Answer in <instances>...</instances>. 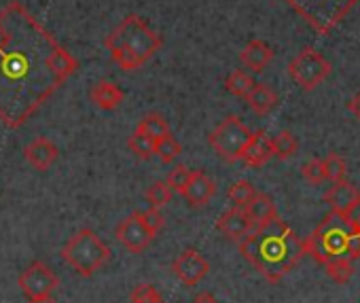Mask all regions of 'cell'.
<instances>
[{"instance_id": "1", "label": "cell", "mask_w": 360, "mask_h": 303, "mask_svg": "<svg viewBox=\"0 0 360 303\" xmlns=\"http://www.w3.org/2000/svg\"><path fill=\"white\" fill-rule=\"evenodd\" d=\"M79 70V62L20 0L0 9V121L26 125Z\"/></svg>"}, {"instance_id": "2", "label": "cell", "mask_w": 360, "mask_h": 303, "mask_svg": "<svg viewBox=\"0 0 360 303\" xmlns=\"http://www.w3.org/2000/svg\"><path fill=\"white\" fill-rule=\"evenodd\" d=\"M240 252L269 282L282 280L305 254L303 242L280 217L252 229L240 240Z\"/></svg>"}, {"instance_id": "3", "label": "cell", "mask_w": 360, "mask_h": 303, "mask_svg": "<svg viewBox=\"0 0 360 303\" xmlns=\"http://www.w3.org/2000/svg\"><path fill=\"white\" fill-rule=\"evenodd\" d=\"M163 45L159 32H155L140 15H127L106 39V49L110 51L112 62L125 70L142 68Z\"/></svg>"}, {"instance_id": "4", "label": "cell", "mask_w": 360, "mask_h": 303, "mask_svg": "<svg viewBox=\"0 0 360 303\" xmlns=\"http://www.w3.org/2000/svg\"><path fill=\"white\" fill-rule=\"evenodd\" d=\"M354 233L356 231L349 227L343 214L330 212L303 242V252L322 265L337 259H349V242Z\"/></svg>"}, {"instance_id": "5", "label": "cell", "mask_w": 360, "mask_h": 303, "mask_svg": "<svg viewBox=\"0 0 360 303\" xmlns=\"http://www.w3.org/2000/svg\"><path fill=\"white\" fill-rule=\"evenodd\" d=\"M66 265H70L79 276L89 278L98 269H102L110 259V246L94 231V229H79L70 236V240L60 250Z\"/></svg>"}, {"instance_id": "6", "label": "cell", "mask_w": 360, "mask_h": 303, "mask_svg": "<svg viewBox=\"0 0 360 303\" xmlns=\"http://www.w3.org/2000/svg\"><path fill=\"white\" fill-rule=\"evenodd\" d=\"M250 138H252V131L242 123V119L236 115H229L210 131L208 142L221 160L233 164L242 160V153L246 144L250 142Z\"/></svg>"}, {"instance_id": "7", "label": "cell", "mask_w": 360, "mask_h": 303, "mask_svg": "<svg viewBox=\"0 0 360 303\" xmlns=\"http://www.w3.org/2000/svg\"><path fill=\"white\" fill-rule=\"evenodd\" d=\"M286 3L318 32H328L358 0H286Z\"/></svg>"}, {"instance_id": "8", "label": "cell", "mask_w": 360, "mask_h": 303, "mask_svg": "<svg viewBox=\"0 0 360 303\" xmlns=\"http://www.w3.org/2000/svg\"><path fill=\"white\" fill-rule=\"evenodd\" d=\"M330 72V64L324 60L322 53L314 51L311 47H305L290 64H288V75L290 79L305 91L316 89Z\"/></svg>"}, {"instance_id": "9", "label": "cell", "mask_w": 360, "mask_h": 303, "mask_svg": "<svg viewBox=\"0 0 360 303\" xmlns=\"http://www.w3.org/2000/svg\"><path fill=\"white\" fill-rule=\"evenodd\" d=\"M22 292L28 297V299H34V297H45V295H53V290L58 288L60 284V278L56 276V271L43 263V261H34L30 267H26L18 280Z\"/></svg>"}, {"instance_id": "10", "label": "cell", "mask_w": 360, "mask_h": 303, "mask_svg": "<svg viewBox=\"0 0 360 303\" xmlns=\"http://www.w3.org/2000/svg\"><path fill=\"white\" fill-rule=\"evenodd\" d=\"M115 238H117V242H119L125 250L138 254V252H142V250L148 248V244L153 242L155 233L144 225L140 212H134V214L125 217V219L117 225Z\"/></svg>"}, {"instance_id": "11", "label": "cell", "mask_w": 360, "mask_h": 303, "mask_svg": "<svg viewBox=\"0 0 360 303\" xmlns=\"http://www.w3.org/2000/svg\"><path fill=\"white\" fill-rule=\"evenodd\" d=\"M172 271L174 276L187 284V286H195L198 282H202L208 271H210V263L204 259V254L198 248H187L180 252L174 263H172Z\"/></svg>"}, {"instance_id": "12", "label": "cell", "mask_w": 360, "mask_h": 303, "mask_svg": "<svg viewBox=\"0 0 360 303\" xmlns=\"http://www.w3.org/2000/svg\"><path fill=\"white\" fill-rule=\"evenodd\" d=\"M24 157H26V162H28L34 170L47 172V170L58 162L60 150H58V146H56L49 138L41 136V138L32 140V142L24 148Z\"/></svg>"}, {"instance_id": "13", "label": "cell", "mask_w": 360, "mask_h": 303, "mask_svg": "<svg viewBox=\"0 0 360 303\" xmlns=\"http://www.w3.org/2000/svg\"><path fill=\"white\" fill-rule=\"evenodd\" d=\"M214 193H217V183L206 172L195 170L191 172V179L183 191V198L191 208H202L214 198Z\"/></svg>"}, {"instance_id": "14", "label": "cell", "mask_w": 360, "mask_h": 303, "mask_svg": "<svg viewBox=\"0 0 360 303\" xmlns=\"http://www.w3.org/2000/svg\"><path fill=\"white\" fill-rule=\"evenodd\" d=\"M217 229H219L223 236H227L229 240L240 242V240H244V238L255 229V225H252V221L248 219V214H246L244 208H236V206H233V208H229L227 212H223V214L219 217Z\"/></svg>"}, {"instance_id": "15", "label": "cell", "mask_w": 360, "mask_h": 303, "mask_svg": "<svg viewBox=\"0 0 360 303\" xmlns=\"http://www.w3.org/2000/svg\"><path fill=\"white\" fill-rule=\"evenodd\" d=\"M274 157V148H271V138L259 129L257 134H252L250 142L246 144L244 153H242V162L250 168H261L265 166L269 160Z\"/></svg>"}, {"instance_id": "16", "label": "cell", "mask_w": 360, "mask_h": 303, "mask_svg": "<svg viewBox=\"0 0 360 303\" xmlns=\"http://www.w3.org/2000/svg\"><path fill=\"white\" fill-rule=\"evenodd\" d=\"M89 98H91V102H94L100 110L112 112V110H117V108L121 106V102L125 100V91H123L117 83H112V81H98V83L91 87V91H89Z\"/></svg>"}, {"instance_id": "17", "label": "cell", "mask_w": 360, "mask_h": 303, "mask_svg": "<svg viewBox=\"0 0 360 303\" xmlns=\"http://www.w3.org/2000/svg\"><path fill=\"white\" fill-rule=\"evenodd\" d=\"M360 198V191L349 185L347 181H339V183H333V187L324 193V200L326 204L330 206V212H337V214H345L347 208Z\"/></svg>"}, {"instance_id": "18", "label": "cell", "mask_w": 360, "mask_h": 303, "mask_svg": "<svg viewBox=\"0 0 360 303\" xmlns=\"http://www.w3.org/2000/svg\"><path fill=\"white\" fill-rule=\"evenodd\" d=\"M240 60H242V64H244L248 70H252V72H263V70L267 68V64L274 60V49H271L267 43H263V41H250V43L242 49Z\"/></svg>"}, {"instance_id": "19", "label": "cell", "mask_w": 360, "mask_h": 303, "mask_svg": "<svg viewBox=\"0 0 360 303\" xmlns=\"http://www.w3.org/2000/svg\"><path fill=\"white\" fill-rule=\"evenodd\" d=\"M244 210H246L248 219L252 221L255 229L261 227V225H265V223H269V221H274L278 217L276 204H274V200L267 193H257L255 200Z\"/></svg>"}, {"instance_id": "20", "label": "cell", "mask_w": 360, "mask_h": 303, "mask_svg": "<svg viewBox=\"0 0 360 303\" xmlns=\"http://www.w3.org/2000/svg\"><path fill=\"white\" fill-rule=\"evenodd\" d=\"M246 102H248V106L257 115H267V112H271L276 108L278 94L269 85H265V83H255V87L246 96Z\"/></svg>"}, {"instance_id": "21", "label": "cell", "mask_w": 360, "mask_h": 303, "mask_svg": "<svg viewBox=\"0 0 360 303\" xmlns=\"http://www.w3.org/2000/svg\"><path fill=\"white\" fill-rule=\"evenodd\" d=\"M127 146H129L131 153H134L138 160H142V162H148V160L155 155V140H153L150 136H146L144 131H140L138 127H136V131L129 136Z\"/></svg>"}, {"instance_id": "22", "label": "cell", "mask_w": 360, "mask_h": 303, "mask_svg": "<svg viewBox=\"0 0 360 303\" xmlns=\"http://www.w3.org/2000/svg\"><path fill=\"white\" fill-rule=\"evenodd\" d=\"M297 146H299V142L288 129H284L276 138H271L274 157H278V160H290L297 153Z\"/></svg>"}, {"instance_id": "23", "label": "cell", "mask_w": 360, "mask_h": 303, "mask_svg": "<svg viewBox=\"0 0 360 303\" xmlns=\"http://www.w3.org/2000/svg\"><path fill=\"white\" fill-rule=\"evenodd\" d=\"M180 153H183V146H180V142L172 136V131L155 142V155L163 164H172L174 160H178Z\"/></svg>"}, {"instance_id": "24", "label": "cell", "mask_w": 360, "mask_h": 303, "mask_svg": "<svg viewBox=\"0 0 360 303\" xmlns=\"http://www.w3.org/2000/svg\"><path fill=\"white\" fill-rule=\"evenodd\" d=\"M138 129L144 131L146 136H150L155 142H157L159 138H163V136L169 134V125H167V121H165L159 112H148V115L138 123Z\"/></svg>"}, {"instance_id": "25", "label": "cell", "mask_w": 360, "mask_h": 303, "mask_svg": "<svg viewBox=\"0 0 360 303\" xmlns=\"http://www.w3.org/2000/svg\"><path fill=\"white\" fill-rule=\"evenodd\" d=\"M252 87H255V79L244 70H233L225 81V89L238 98H246Z\"/></svg>"}, {"instance_id": "26", "label": "cell", "mask_w": 360, "mask_h": 303, "mask_svg": "<svg viewBox=\"0 0 360 303\" xmlns=\"http://www.w3.org/2000/svg\"><path fill=\"white\" fill-rule=\"evenodd\" d=\"M255 195H257V189L252 187L250 181H238L227 191V198L231 200V204L236 208H246L255 200Z\"/></svg>"}, {"instance_id": "27", "label": "cell", "mask_w": 360, "mask_h": 303, "mask_svg": "<svg viewBox=\"0 0 360 303\" xmlns=\"http://www.w3.org/2000/svg\"><path fill=\"white\" fill-rule=\"evenodd\" d=\"M129 303H165L163 295L148 282H140L134 286Z\"/></svg>"}, {"instance_id": "28", "label": "cell", "mask_w": 360, "mask_h": 303, "mask_svg": "<svg viewBox=\"0 0 360 303\" xmlns=\"http://www.w3.org/2000/svg\"><path fill=\"white\" fill-rule=\"evenodd\" d=\"M322 166H324V176H326V181H330V183L345 181V162H343L341 155L328 153V155L322 160Z\"/></svg>"}, {"instance_id": "29", "label": "cell", "mask_w": 360, "mask_h": 303, "mask_svg": "<svg viewBox=\"0 0 360 303\" xmlns=\"http://www.w3.org/2000/svg\"><path fill=\"white\" fill-rule=\"evenodd\" d=\"M169 200H172V189H169L163 181H155V183L146 189V202H148L150 208L161 210Z\"/></svg>"}, {"instance_id": "30", "label": "cell", "mask_w": 360, "mask_h": 303, "mask_svg": "<svg viewBox=\"0 0 360 303\" xmlns=\"http://www.w3.org/2000/svg\"><path fill=\"white\" fill-rule=\"evenodd\" d=\"M324 267H326L328 278H333V280L339 282V284H345V282L354 276V265H352L349 259H337V261L326 263Z\"/></svg>"}, {"instance_id": "31", "label": "cell", "mask_w": 360, "mask_h": 303, "mask_svg": "<svg viewBox=\"0 0 360 303\" xmlns=\"http://www.w3.org/2000/svg\"><path fill=\"white\" fill-rule=\"evenodd\" d=\"M189 179H191V170H189L187 166H176V168L167 174L165 185H167L172 191H176V193L183 195V191H185V187H187Z\"/></svg>"}, {"instance_id": "32", "label": "cell", "mask_w": 360, "mask_h": 303, "mask_svg": "<svg viewBox=\"0 0 360 303\" xmlns=\"http://www.w3.org/2000/svg\"><path fill=\"white\" fill-rule=\"evenodd\" d=\"M301 174H303V179H305L307 183H311V185H322V183L326 181L322 160H309L307 164H303Z\"/></svg>"}, {"instance_id": "33", "label": "cell", "mask_w": 360, "mask_h": 303, "mask_svg": "<svg viewBox=\"0 0 360 303\" xmlns=\"http://www.w3.org/2000/svg\"><path fill=\"white\" fill-rule=\"evenodd\" d=\"M140 217H142L144 225H146L155 236H157V233L163 229V225H165V219H163L161 210H157V208H148L146 212H140Z\"/></svg>"}, {"instance_id": "34", "label": "cell", "mask_w": 360, "mask_h": 303, "mask_svg": "<svg viewBox=\"0 0 360 303\" xmlns=\"http://www.w3.org/2000/svg\"><path fill=\"white\" fill-rule=\"evenodd\" d=\"M343 217H345V221L349 223V227H352L354 231H360V198L347 208V212H345Z\"/></svg>"}, {"instance_id": "35", "label": "cell", "mask_w": 360, "mask_h": 303, "mask_svg": "<svg viewBox=\"0 0 360 303\" xmlns=\"http://www.w3.org/2000/svg\"><path fill=\"white\" fill-rule=\"evenodd\" d=\"M347 110L360 121V94H356V96L347 102Z\"/></svg>"}, {"instance_id": "36", "label": "cell", "mask_w": 360, "mask_h": 303, "mask_svg": "<svg viewBox=\"0 0 360 303\" xmlns=\"http://www.w3.org/2000/svg\"><path fill=\"white\" fill-rule=\"evenodd\" d=\"M191 303H219L210 292H202V295H198Z\"/></svg>"}, {"instance_id": "37", "label": "cell", "mask_w": 360, "mask_h": 303, "mask_svg": "<svg viewBox=\"0 0 360 303\" xmlns=\"http://www.w3.org/2000/svg\"><path fill=\"white\" fill-rule=\"evenodd\" d=\"M30 303H56L53 295H45V297H34V299H28Z\"/></svg>"}]
</instances>
